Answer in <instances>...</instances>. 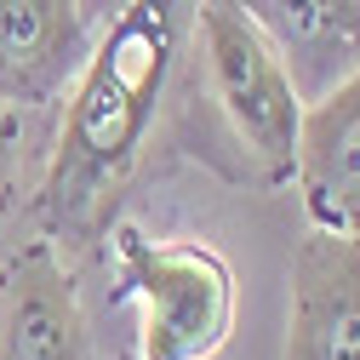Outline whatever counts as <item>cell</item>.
Segmentation results:
<instances>
[{
  "label": "cell",
  "mask_w": 360,
  "mask_h": 360,
  "mask_svg": "<svg viewBox=\"0 0 360 360\" xmlns=\"http://www.w3.org/2000/svg\"><path fill=\"white\" fill-rule=\"evenodd\" d=\"M281 360H360V235L303 229L292 246Z\"/></svg>",
  "instance_id": "277c9868"
},
{
  "label": "cell",
  "mask_w": 360,
  "mask_h": 360,
  "mask_svg": "<svg viewBox=\"0 0 360 360\" xmlns=\"http://www.w3.org/2000/svg\"><path fill=\"white\" fill-rule=\"evenodd\" d=\"M115 297L138 303L143 360H212L235 332V269L206 240L115 229Z\"/></svg>",
  "instance_id": "3957f363"
},
{
  "label": "cell",
  "mask_w": 360,
  "mask_h": 360,
  "mask_svg": "<svg viewBox=\"0 0 360 360\" xmlns=\"http://www.w3.org/2000/svg\"><path fill=\"white\" fill-rule=\"evenodd\" d=\"M281 52L297 98L314 103L360 69V0H240Z\"/></svg>",
  "instance_id": "ba28073f"
},
{
  "label": "cell",
  "mask_w": 360,
  "mask_h": 360,
  "mask_svg": "<svg viewBox=\"0 0 360 360\" xmlns=\"http://www.w3.org/2000/svg\"><path fill=\"white\" fill-rule=\"evenodd\" d=\"M92 40L80 0H0V103L46 109L69 98Z\"/></svg>",
  "instance_id": "8992f818"
},
{
  "label": "cell",
  "mask_w": 360,
  "mask_h": 360,
  "mask_svg": "<svg viewBox=\"0 0 360 360\" xmlns=\"http://www.w3.org/2000/svg\"><path fill=\"white\" fill-rule=\"evenodd\" d=\"M189 29L195 0H126L98 29L92 58L63 98V126L29 206L52 246L86 252L103 240L131 172L149 155L155 120L189 52Z\"/></svg>",
  "instance_id": "6da1fadb"
},
{
  "label": "cell",
  "mask_w": 360,
  "mask_h": 360,
  "mask_svg": "<svg viewBox=\"0 0 360 360\" xmlns=\"http://www.w3.org/2000/svg\"><path fill=\"white\" fill-rule=\"evenodd\" d=\"M0 360H92V326L63 252L40 235L0 269Z\"/></svg>",
  "instance_id": "5b68a950"
},
{
  "label": "cell",
  "mask_w": 360,
  "mask_h": 360,
  "mask_svg": "<svg viewBox=\"0 0 360 360\" xmlns=\"http://www.w3.org/2000/svg\"><path fill=\"white\" fill-rule=\"evenodd\" d=\"M80 6H86V18H92V29H103V23L126 6V0H80Z\"/></svg>",
  "instance_id": "30bf717a"
},
{
  "label": "cell",
  "mask_w": 360,
  "mask_h": 360,
  "mask_svg": "<svg viewBox=\"0 0 360 360\" xmlns=\"http://www.w3.org/2000/svg\"><path fill=\"white\" fill-rule=\"evenodd\" d=\"M195 58H200V92L229 138L235 160L229 177L252 189H286L297 160V120L303 98L269 46V34L252 23L240 0H195Z\"/></svg>",
  "instance_id": "7a4b0ae2"
},
{
  "label": "cell",
  "mask_w": 360,
  "mask_h": 360,
  "mask_svg": "<svg viewBox=\"0 0 360 360\" xmlns=\"http://www.w3.org/2000/svg\"><path fill=\"white\" fill-rule=\"evenodd\" d=\"M292 184L303 195L309 229L360 235V69L326 98L303 103Z\"/></svg>",
  "instance_id": "52a82bcc"
},
{
  "label": "cell",
  "mask_w": 360,
  "mask_h": 360,
  "mask_svg": "<svg viewBox=\"0 0 360 360\" xmlns=\"http://www.w3.org/2000/svg\"><path fill=\"white\" fill-rule=\"evenodd\" d=\"M18 184H23V120L12 103H0V217L18 206Z\"/></svg>",
  "instance_id": "9c48e42d"
}]
</instances>
